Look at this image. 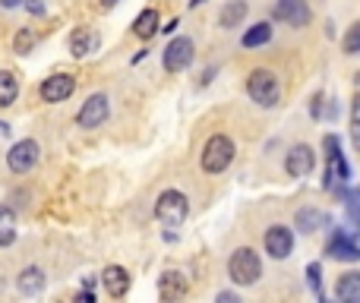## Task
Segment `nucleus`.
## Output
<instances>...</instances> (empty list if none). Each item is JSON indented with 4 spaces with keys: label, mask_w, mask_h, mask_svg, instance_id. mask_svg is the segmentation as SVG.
<instances>
[{
    "label": "nucleus",
    "mask_w": 360,
    "mask_h": 303,
    "mask_svg": "<svg viewBox=\"0 0 360 303\" xmlns=\"http://www.w3.org/2000/svg\"><path fill=\"white\" fill-rule=\"evenodd\" d=\"M228 275H231V281H234V285H240V288L256 285V281L262 278L259 253H256V250H250V247L234 250V253H231V259H228Z\"/></svg>",
    "instance_id": "1"
},
{
    "label": "nucleus",
    "mask_w": 360,
    "mask_h": 303,
    "mask_svg": "<svg viewBox=\"0 0 360 303\" xmlns=\"http://www.w3.org/2000/svg\"><path fill=\"white\" fill-rule=\"evenodd\" d=\"M234 139L224 136V133H215V136H209V143H205L202 149V171L205 174H221L231 167V161H234Z\"/></svg>",
    "instance_id": "2"
},
{
    "label": "nucleus",
    "mask_w": 360,
    "mask_h": 303,
    "mask_svg": "<svg viewBox=\"0 0 360 303\" xmlns=\"http://www.w3.org/2000/svg\"><path fill=\"white\" fill-rule=\"evenodd\" d=\"M247 95L259 108H275L281 98V82L272 70H253L247 79Z\"/></svg>",
    "instance_id": "3"
},
{
    "label": "nucleus",
    "mask_w": 360,
    "mask_h": 303,
    "mask_svg": "<svg viewBox=\"0 0 360 303\" xmlns=\"http://www.w3.org/2000/svg\"><path fill=\"white\" fill-rule=\"evenodd\" d=\"M155 215L165 228H180L186 221V215H190V199L180 190H165L155 202Z\"/></svg>",
    "instance_id": "4"
},
{
    "label": "nucleus",
    "mask_w": 360,
    "mask_h": 303,
    "mask_svg": "<svg viewBox=\"0 0 360 303\" xmlns=\"http://www.w3.org/2000/svg\"><path fill=\"white\" fill-rule=\"evenodd\" d=\"M108 114H111V98L105 92H95L89 101H82L79 114H76V124L82 130H95V127H101L108 120Z\"/></svg>",
    "instance_id": "5"
},
{
    "label": "nucleus",
    "mask_w": 360,
    "mask_h": 303,
    "mask_svg": "<svg viewBox=\"0 0 360 303\" xmlns=\"http://www.w3.org/2000/svg\"><path fill=\"white\" fill-rule=\"evenodd\" d=\"M193 57H196V44H193V38L180 35L165 48L162 60H165V70H168V73H184V70H190Z\"/></svg>",
    "instance_id": "6"
},
{
    "label": "nucleus",
    "mask_w": 360,
    "mask_h": 303,
    "mask_svg": "<svg viewBox=\"0 0 360 303\" xmlns=\"http://www.w3.org/2000/svg\"><path fill=\"white\" fill-rule=\"evenodd\" d=\"M323 146H326V158H329V171H326V190H332L335 186V180H351V167H348V161H345V155H342V143H338V136H326L323 139Z\"/></svg>",
    "instance_id": "7"
},
{
    "label": "nucleus",
    "mask_w": 360,
    "mask_h": 303,
    "mask_svg": "<svg viewBox=\"0 0 360 303\" xmlns=\"http://www.w3.org/2000/svg\"><path fill=\"white\" fill-rule=\"evenodd\" d=\"M6 165L13 174H25L38 165V143L35 139H19L10 152H6Z\"/></svg>",
    "instance_id": "8"
},
{
    "label": "nucleus",
    "mask_w": 360,
    "mask_h": 303,
    "mask_svg": "<svg viewBox=\"0 0 360 303\" xmlns=\"http://www.w3.org/2000/svg\"><path fill=\"white\" fill-rule=\"evenodd\" d=\"M266 253L272 259H288L294 253V231L285 224H272L266 231Z\"/></svg>",
    "instance_id": "9"
},
{
    "label": "nucleus",
    "mask_w": 360,
    "mask_h": 303,
    "mask_svg": "<svg viewBox=\"0 0 360 303\" xmlns=\"http://www.w3.org/2000/svg\"><path fill=\"white\" fill-rule=\"evenodd\" d=\"M310 4L307 0H275V19L294 25V29H304L310 22Z\"/></svg>",
    "instance_id": "10"
},
{
    "label": "nucleus",
    "mask_w": 360,
    "mask_h": 303,
    "mask_svg": "<svg viewBox=\"0 0 360 303\" xmlns=\"http://www.w3.org/2000/svg\"><path fill=\"white\" fill-rule=\"evenodd\" d=\"M76 89V79L70 73H54L48 76V79L41 82V98L48 101V105H57V101H67L70 95H73Z\"/></svg>",
    "instance_id": "11"
},
{
    "label": "nucleus",
    "mask_w": 360,
    "mask_h": 303,
    "mask_svg": "<svg viewBox=\"0 0 360 303\" xmlns=\"http://www.w3.org/2000/svg\"><path fill=\"white\" fill-rule=\"evenodd\" d=\"M316 167V152L310 149L307 143H297L291 152H288L285 158V171L291 174V177H307V174Z\"/></svg>",
    "instance_id": "12"
},
{
    "label": "nucleus",
    "mask_w": 360,
    "mask_h": 303,
    "mask_svg": "<svg viewBox=\"0 0 360 303\" xmlns=\"http://www.w3.org/2000/svg\"><path fill=\"white\" fill-rule=\"evenodd\" d=\"M326 250H329L332 259H342V262H357L360 259V250H357L354 237H351L348 231H342V228L332 234V240H329V247Z\"/></svg>",
    "instance_id": "13"
},
{
    "label": "nucleus",
    "mask_w": 360,
    "mask_h": 303,
    "mask_svg": "<svg viewBox=\"0 0 360 303\" xmlns=\"http://www.w3.org/2000/svg\"><path fill=\"white\" fill-rule=\"evenodd\" d=\"M98 48H101V35L95 29H89V25H82V29H76L70 35V54L73 57H89Z\"/></svg>",
    "instance_id": "14"
},
{
    "label": "nucleus",
    "mask_w": 360,
    "mask_h": 303,
    "mask_svg": "<svg viewBox=\"0 0 360 303\" xmlns=\"http://www.w3.org/2000/svg\"><path fill=\"white\" fill-rule=\"evenodd\" d=\"M294 228L304 231V234H316V231L329 228V215L323 209H316V205H307V209H300L294 215Z\"/></svg>",
    "instance_id": "15"
},
{
    "label": "nucleus",
    "mask_w": 360,
    "mask_h": 303,
    "mask_svg": "<svg viewBox=\"0 0 360 303\" xmlns=\"http://www.w3.org/2000/svg\"><path fill=\"white\" fill-rule=\"evenodd\" d=\"M101 285H105L108 297H124L130 291V272L124 266H108L101 272Z\"/></svg>",
    "instance_id": "16"
},
{
    "label": "nucleus",
    "mask_w": 360,
    "mask_h": 303,
    "mask_svg": "<svg viewBox=\"0 0 360 303\" xmlns=\"http://www.w3.org/2000/svg\"><path fill=\"white\" fill-rule=\"evenodd\" d=\"M186 291H190V281L184 272H165L158 278V297L162 300H180Z\"/></svg>",
    "instance_id": "17"
},
{
    "label": "nucleus",
    "mask_w": 360,
    "mask_h": 303,
    "mask_svg": "<svg viewBox=\"0 0 360 303\" xmlns=\"http://www.w3.org/2000/svg\"><path fill=\"white\" fill-rule=\"evenodd\" d=\"M44 272L38 266H25L22 272H19V278H16V288H19V294H25V297H35V294H41L44 291Z\"/></svg>",
    "instance_id": "18"
},
{
    "label": "nucleus",
    "mask_w": 360,
    "mask_h": 303,
    "mask_svg": "<svg viewBox=\"0 0 360 303\" xmlns=\"http://www.w3.org/2000/svg\"><path fill=\"white\" fill-rule=\"evenodd\" d=\"M250 6L247 0H228V4L221 6V13H218V25L221 29H234V25H240L243 19H247Z\"/></svg>",
    "instance_id": "19"
},
{
    "label": "nucleus",
    "mask_w": 360,
    "mask_h": 303,
    "mask_svg": "<svg viewBox=\"0 0 360 303\" xmlns=\"http://www.w3.org/2000/svg\"><path fill=\"white\" fill-rule=\"evenodd\" d=\"M158 29H162V25H158V10H143L136 16V22H133V35L136 38H143V41H149L152 35H158Z\"/></svg>",
    "instance_id": "20"
},
{
    "label": "nucleus",
    "mask_w": 360,
    "mask_h": 303,
    "mask_svg": "<svg viewBox=\"0 0 360 303\" xmlns=\"http://www.w3.org/2000/svg\"><path fill=\"white\" fill-rule=\"evenodd\" d=\"M335 297L345 303H360V275L357 272L342 275V281H338V288H335Z\"/></svg>",
    "instance_id": "21"
},
{
    "label": "nucleus",
    "mask_w": 360,
    "mask_h": 303,
    "mask_svg": "<svg viewBox=\"0 0 360 303\" xmlns=\"http://www.w3.org/2000/svg\"><path fill=\"white\" fill-rule=\"evenodd\" d=\"M19 95V79L10 73V70H0V108L13 105Z\"/></svg>",
    "instance_id": "22"
},
{
    "label": "nucleus",
    "mask_w": 360,
    "mask_h": 303,
    "mask_svg": "<svg viewBox=\"0 0 360 303\" xmlns=\"http://www.w3.org/2000/svg\"><path fill=\"white\" fill-rule=\"evenodd\" d=\"M269 41H272V25L269 22L253 25V29L243 35V48H262V44H269Z\"/></svg>",
    "instance_id": "23"
},
{
    "label": "nucleus",
    "mask_w": 360,
    "mask_h": 303,
    "mask_svg": "<svg viewBox=\"0 0 360 303\" xmlns=\"http://www.w3.org/2000/svg\"><path fill=\"white\" fill-rule=\"evenodd\" d=\"M35 44H38V35L32 29H19L16 38H13V51H16V54H29Z\"/></svg>",
    "instance_id": "24"
},
{
    "label": "nucleus",
    "mask_w": 360,
    "mask_h": 303,
    "mask_svg": "<svg viewBox=\"0 0 360 303\" xmlns=\"http://www.w3.org/2000/svg\"><path fill=\"white\" fill-rule=\"evenodd\" d=\"M307 285H310V291L316 297H323V269H319V262L307 266Z\"/></svg>",
    "instance_id": "25"
},
{
    "label": "nucleus",
    "mask_w": 360,
    "mask_h": 303,
    "mask_svg": "<svg viewBox=\"0 0 360 303\" xmlns=\"http://www.w3.org/2000/svg\"><path fill=\"white\" fill-rule=\"evenodd\" d=\"M357 51H360V25H351L348 35H345V54L354 57Z\"/></svg>",
    "instance_id": "26"
},
{
    "label": "nucleus",
    "mask_w": 360,
    "mask_h": 303,
    "mask_svg": "<svg viewBox=\"0 0 360 303\" xmlns=\"http://www.w3.org/2000/svg\"><path fill=\"white\" fill-rule=\"evenodd\" d=\"M323 101H326V95H323V92H316V95H313V101H310V111H313V117H323Z\"/></svg>",
    "instance_id": "27"
},
{
    "label": "nucleus",
    "mask_w": 360,
    "mask_h": 303,
    "mask_svg": "<svg viewBox=\"0 0 360 303\" xmlns=\"http://www.w3.org/2000/svg\"><path fill=\"white\" fill-rule=\"evenodd\" d=\"M13 240H16V231L6 228V224H4V228H0V247H10Z\"/></svg>",
    "instance_id": "28"
},
{
    "label": "nucleus",
    "mask_w": 360,
    "mask_h": 303,
    "mask_svg": "<svg viewBox=\"0 0 360 303\" xmlns=\"http://www.w3.org/2000/svg\"><path fill=\"white\" fill-rule=\"evenodd\" d=\"M25 10H29L32 16H44V4H41V0H29V4H25Z\"/></svg>",
    "instance_id": "29"
},
{
    "label": "nucleus",
    "mask_w": 360,
    "mask_h": 303,
    "mask_svg": "<svg viewBox=\"0 0 360 303\" xmlns=\"http://www.w3.org/2000/svg\"><path fill=\"white\" fill-rule=\"evenodd\" d=\"M0 221L13 224V221H16V212H13V209H10V205H0Z\"/></svg>",
    "instance_id": "30"
},
{
    "label": "nucleus",
    "mask_w": 360,
    "mask_h": 303,
    "mask_svg": "<svg viewBox=\"0 0 360 303\" xmlns=\"http://www.w3.org/2000/svg\"><path fill=\"white\" fill-rule=\"evenodd\" d=\"M218 303H237V294H231V291H221V294H218Z\"/></svg>",
    "instance_id": "31"
},
{
    "label": "nucleus",
    "mask_w": 360,
    "mask_h": 303,
    "mask_svg": "<svg viewBox=\"0 0 360 303\" xmlns=\"http://www.w3.org/2000/svg\"><path fill=\"white\" fill-rule=\"evenodd\" d=\"M326 117H338V105H335V101H329V108H326Z\"/></svg>",
    "instance_id": "32"
},
{
    "label": "nucleus",
    "mask_w": 360,
    "mask_h": 303,
    "mask_svg": "<svg viewBox=\"0 0 360 303\" xmlns=\"http://www.w3.org/2000/svg\"><path fill=\"white\" fill-rule=\"evenodd\" d=\"M22 4V0H0V6H4V10H13V6H19Z\"/></svg>",
    "instance_id": "33"
},
{
    "label": "nucleus",
    "mask_w": 360,
    "mask_h": 303,
    "mask_svg": "<svg viewBox=\"0 0 360 303\" xmlns=\"http://www.w3.org/2000/svg\"><path fill=\"white\" fill-rule=\"evenodd\" d=\"M199 4H202V0H190V10H196V6H199Z\"/></svg>",
    "instance_id": "34"
},
{
    "label": "nucleus",
    "mask_w": 360,
    "mask_h": 303,
    "mask_svg": "<svg viewBox=\"0 0 360 303\" xmlns=\"http://www.w3.org/2000/svg\"><path fill=\"white\" fill-rule=\"evenodd\" d=\"M114 4H117V0H101V6H114Z\"/></svg>",
    "instance_id": "35"
}]
</instances>
